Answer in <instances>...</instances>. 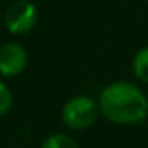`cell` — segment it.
Returning a JSON list of instances; mask_svg holds the SVG:
<instances>
[{"label":"cell","instance_id":"obj_7","mask_svg":"<svg viewBox=\"0 0 148 148\" xmlns=\"http://www.w3.org/2000/svg\"><path fill=\"white\" fill-rule=\"evenodd\" d=\"M13 107V92L5 81L0 80V118L5 116Z\"/></svg>","mask_w":148,"mask_h":148},{"label":"cell","instance_id":"obj_2","mask_svg":"<svg viewBox=\"0 0 148 148\" xmlns=\"http://www.w3.org/2000/svg\"><path fill=\"white\" fill-rule=\"evenodd\" d=\"M100 115L99 103L86 94L73 96L62 105L61 119L72 131H84L94 126Z\"/></svg>","mask_w":148,"mask_h":148},{"label":"cell","instance_id":"obj_3","mask_svg":"<svg viewBox=\"0 0 148 148\" xmlns=\"http://www.w3.org/2000/svg\"><path fill=\"white\" fill-rule=\"evenodd\" d=\"M38 23V10L30 0H14L3 13V26L11 35H27Z\"/></svg>","mask_w":148,"mask_h":148},{"label":"cell","instance_id":"obj_1","mask_svg":"<svg viewBox=\"0 0 148 148\" xmlns=\"http://www.w3.org/2000/svg\"><path fill=\"white\" fill-rule=\"evenodd\" d=\"M97 103L100 115L118 126H135L148 118V96L129 80L108 83L100 91Z\"/></svg>","mask_w":148,"mask_h":148},{"label":"cell","instance_id":"obj_5","mask_svg":"<svg viewBox=\"0 0 148 148\" xmlns=\"http://www.w3.org/2000/svg\"><path fill=\"white\" fill-rule=\"evenodd\" d=\"M132 73L138 81L148 84V45L142 46L135 51L132 58Z\"/></svg>","mask_w":148,"mask_h":148},{"label":"cell","instance_id":"obj_4","mask_svg":"<svg viewBox=\"0 0 148 148\" xmlns=\"http://www.w3.org/2000/svg\"><path fill=\"white\" fill-rule=\"evenodd\" d=\"M29 54L18 42H5L0 45V77L16 78L26 70Z\"/></svg>","mask_w":148,"mask_h":148},{"label":"cell","instance_id":"obj_6","mask_svg":"<svg viewBox=\"0 0 148 148\" xmlns=\"http://www.w3.org/2000/svg\"><path fill=\"white\" fill-rule=\"evenodd\" d=\"M40 148H80V147L70 135L62 134V132H54V134H49L46 138H43Z\"/></svg>","mask_w":148,"mask_h":148}]
</instances>
